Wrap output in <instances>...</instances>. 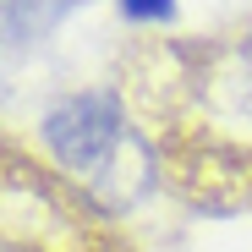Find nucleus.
<instances>
[{
    "mask_svg": "<svg viewBox=\"0 0 252 252\" xmlns=\"http://www.w3.org/2000/svg\"><path fill=\"white\" fill-rule=\"evenodd\" d=\"M154 170L197 208H252V28L143 44L121 71Z\"/></svg>",
    "mask_w": 252,
    "mask_h": 252,
    "instance_id": "obj_1",
    "label": "nucleus"
},
{
    "mask_svg": "<svg viewBox=\"0 0 252 252\" xmlns=\"http://www.w3.org/2000/svg\"><path fill=\"white\" fill-rule=\"evenodd\" d=\"M104 208L0 143V252H104Z\"/></svg>",
    "mask_w": 252,
    "mask_h": 252,
    "instance_id": "obj_2",
    "label": "nucleus"
},
{
    "mask_svg": "<svg viewBox=\"0 0 252 252\" xmlns=\"http://www.w3.org/2000/svg\"><path fill=\"white\" fill-rule=\"evenodd\" d=\"M126 132H132V115H126L121 94H71L44 115V143L61 164V176L77 181L104 214H115L110 176L121 164Z\"/></svg>",
    "mask_w": 252,
    "mask_h": 252,
    "instance_id": "obj_3",
    "label": "nucleus"
},
{
    "mask_svg": "<svg viewBox=\"0 0 252 252\" xmlns=\"http://www.w3.org/2000/svg\"><path fill=\"white\" fill-rule=\"evenodd\" d=\"M121 11L132 17V22H164L176 11V0H121Z\"/></svg>",
    "mask_w": 252,
    "mask_h": 252,
    "instance_id": "obj_4",
    "label": "nucleus"
}]
</instances>
